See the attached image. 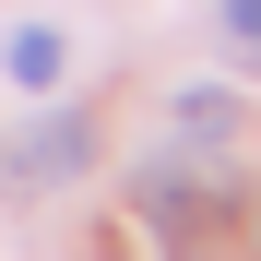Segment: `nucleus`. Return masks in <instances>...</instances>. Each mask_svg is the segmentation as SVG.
I'll return each mask as SVG.
<instances>
[{
	"instance_id": "nucleus-1",
	"label": "nucleus",
	"mask_w": 261,
	"mask_h": 261,
	"mask_svg": "<svg viewBox=\"0 0 261 261\" xmlns=\"http://www.w3.org/2000/svg\"><path fill=\"white\" fill-rule=\"evenodd\" d=\"M214 214H226V202H214V178H190L178 154H154V166H143V226H154L166 249H190Z\"/></svg>"
},
{
	"instance_id": "nucleus-2",
	"label": "nucleus",
	"mask_w": 261,
	"mask_h": 261,
	"mask_svg": "<svg viewBox=\"0 0 261 261\" xmlns=\"http://www.w3.org/2000/svg\"><path fill=\"white\" fill-rule=\"evenodd\" d=\"M83 154H95V130H83L71 107H48V119H36L24 143H12V190H48V178H83Z\"/></svg>"
},
{
	"instance_id": "nucleus-3",
	"label": "nucleus",
	"mask_w": 261,
	"mask_h": 261,
	"mask_svg": "<svg viewBox=\"0 0 261 261\" xmlns=\"http://www.w3.org/2000/svg\"><path fill=\"white\" fill-rule=\"evenodd\" d=\"M166 130H178V143H190V154H226V143H238V130H249V107L226 95V83H190V95H178V119H166Z\"/></svg>"
},
{
	"instance_id": "nucleus-4",
	"label": "nucleus",
	"mask_w": 261,
	"mask_h": 261,
	"mask_svg": "<svg viewBox=\"0 0 261 261\" xmlns=\"http://www.w3.org/2000/svg\"><path fill=\"white\" fill-rule=\"evenodd\" d=\"M0 71L48 95V83H60V36H48V24H12V36H0Z\"/></svg>"
},
{
	"instance_id": "nucleus-5",
	"label": "nucleus",
	"mask_w": 261,
	"mask_h": 261,
	"mask_svg": "<svg viewBox=\"0 0 261 261\" xmlns=\"http://www.w3.org/2000/svg\"><path fill=\"white\" fill-rule=\"evenodd\" d=\"M226 36H238V48L261 60V0H226Z\"/></svg>"
}]
</instances>
